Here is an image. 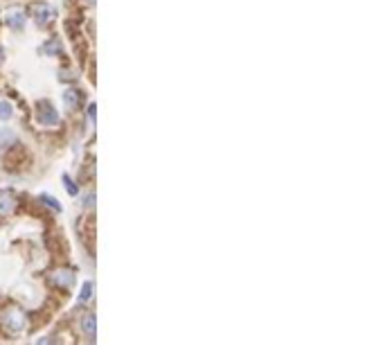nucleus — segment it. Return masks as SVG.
<instances>
[{"instance_id": "f257e3e1", "label": "nucleus", "mask_w": 385, "mask_h": 345, "mask_svg": "<svg viewBox=\"0 0 385 345\" xmlns=\"http://www.w3.org/2000/svg\"><path fill=\"white\" fill-rule=\"evenodd\" d=\"M36 120L41 122V124H56L59 122V115H56V111H54V106L50 104V102H41V104L36 106Z\"/></svg>"}, {"instance_id": "f03ea898", "label": "nucleus", "mask_w": 385, "mask_h": 345, "mask_svg": "<svg viewBox=\"0 0 385 345\" xmlns=\"http://www.w3.org/2000/svg\"><path fill=\"white\" fill-rule=\"evenodd\" d=\"M50 280H52L56 287H63V289H70V287L75 285V273H72L70 269H56L54 273L50 275Z\"/></svg>"}, {"instance_id": "7ed1b4c3", "label": "nucleus", "mask_w": 385, "mask_h": 345, "mask_svg": "<svg viewBox=\"0 0 385 345\" xmlns=\"http://www.w3.org/2000/svg\"><path fill=\"white\" fill-rule=\"evenodd\" d=\"M30 9L34 11V18L41 23V25H48V23L54 18V9L48 7V5H43V3H34Z\"/></svg>"}, {"instance_id": "20e7f679", "label": "nucleus", "mask_w": 385, "mask_h": 345, "mask_svg": "<svg viewBox=\"0 0 385 345\" xmlns=\"http://www.w3.org/2000/svg\"><path fill=\"white\" fill-rule=\"evenodd\" d=\"M5 325H7V330H11V332H20L23 327H25V316H23L18 309H11V312H7V316H5Z\"/></svg>"}, {"instance_id": "39448f33", "label": "nucleus", "mask_w": 385, "mask_h": 345, "mask_svg": "<svg viewBox=\"0 0 385 345\" xmlns=\"http://www.w3.org/2000/svg\"><path fill=\"white\" fill-rule=\"evenodd\" d=\"M16 210V196L11 192H0V214H11Z\"/></svg>"}, {"instance_id": "423d86ee", "label": "nucleus", "mask_w": 385, "mask_h": 345, "mask_svg": "<svg viewBox=\"0 0 385 345\" xmlns=\"http://www.w3.org/2000/svg\"><path fill=\"white\" fill-rule=\"evenodd\" d=\"M5 23H7L9 27H14V30H20V27L25 25V14H23L20 9H11V11H7V16H5Z\"/></svg>"}, {"instance_id": "0eeeda50", "label": "nucleus", "mask_w": 385, "mask_h": 345, "mask_svg": "<svg viewBox=\"0 0 385 345\" xmlns=\"http://www.w3.org/2000/svg\"><path fill=\"white\" fill-rule=\"evenodd\" d=\"M81 327H83V332H86L88 336H95V330H97V320H95V316L93 314H86L81 318Z\"/></svg>"}, {"instance_id": "6e6552de", "label": "nucleus", "mask_w": 385, "mask_h": 345, "mask_svg": "<svg viewBox=\"0 0 385 345\" xmlns=\"http://www.w3.org/2000/svg\"><path fill=\"white\" fill-rule=\"evenodd\" d=\"M63 99H66V104L70 106V109H75V106L79 104V99H81V93H79L77 88H68L63 93Z\"/></svg>"}, {"instance_id": "1a4fd4ad", "label": "nucleus", "mask_w": 385, "mask_h": 345, "mask_svg": "<svg viewBox=\"0 0 385 345\" xmlns=\"http://www.w3.org/2000/svg\"><path fill=\"white\" fill-rule=\"evenodd\" d=\"M41 201L45 203V206H50V208H52L54 212H59V210H61V203H59V201H54L50 194H41Z\"/></svg>"}, {"instance_id": "9d476101", "label": "nucleus", "mask_w": 385, "mask_h": 345, "mask_svg": "<svg viewBox=\"0 0 385 345\" xmlns=\"http://www.w3.org/2000/svg\"><path fill=\"white\" fill-rule=\"evenodd\" d=\"M90 293H93V285L90 282H86V285L81 287V293H79V302H86L90 298Z\"/></svg>"}, {"instance_id": "9b49d317", "label": "nucleus", "mask_w": 385, "mask_h": 345, "mask_svg": "<svg viewBox=\"0 0 385 345\" xmlns=\"http://www.w3.org/2000/svg\"><path fill=\"white\" fill-rule=\"evenodd\" d=\"M7 117H11V106L7 102H0V120H7Z\"/></svg>"}, {"instance_id": "f8f14e48", "label": "nucleus", "mask_w": 385, "mask_h": 345, "mask_svg": "<svg viewBox=\"0 0 385 345\" xmlns=\"http://www.w3.org/2000/svg\"><path fill=\"white\" fill-rule=\"evenodd\" d=\"M63 185H66V190L70 192L72 196H75L77 192H79V190H77V185H75V183H72V180H70V176H63Z\"/></svg>"}, {"instance_id": "ddd939ff", "label": "nucleus", "mask_w": 385, "mask_h": 345, "mask_svg": "<svg viewBox=\"0 0 385 345\" xmlns=\"http://www.w3.org/2000/svg\"><path fill=\"white\" fill-rule=\"evenodd\" d=\"M38 345H52L50 341H38Z\"/></svg>"}, {"instance_id": "4468645a", "label": "nucleus", "mask_w": 385, "mask_h": 345, "mask_svg": "<svg viewBox=\"0 0 385 345\" xmlns=\"http://www.w3.org/2000/svg\"><path fill=\"white\" fill-rule=\"evenodd\" d=\"M0 59H3V50H0Z\"/></svg>"}]
</instances>
